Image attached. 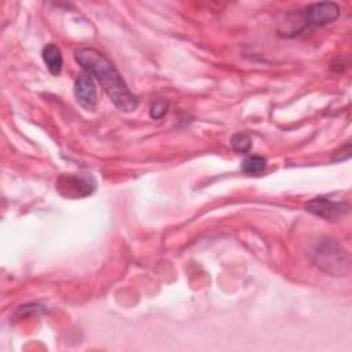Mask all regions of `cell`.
<instances>
[{
  "mask_svg": "<svg viewBox=\"0 0 352 352\" xmlns=\"http://www.w3.org/2000/svg\"><path fill=\"white\" fill-rule=\"evenodd\" d=\"M76 62L91 76H94L113 104L125 113L136 110L139 100L129 91L116 66L95 48H78L74 51Z\"/></svg>",
  "mask_w": 352,
  "mask_h": 352,
  "instance_id": "obj_1",
  "label": "cell"
},
{
  "mask_svg": "<svg viewBox=\"0 0 352 352\" xmlns=\"http://www.w3.org/2000/svg\"><path fill=\"white\" fill-rule=\"evenodd\" d=\"M312 261L323 272L334 276H348L351 271V258L348 252L330 236H320L309 253Z\"/></svg>",
  "mask_w": 352,
  "mask_h": 352,
  "instance_id": "obj_2",
  "label": "cell"
},
{
  "mask_svg": "<svg viewBox=\"0 0 352 352\" xmlns=\"http://www.w3.org/2000/svg\"><path fill=\"white\" fill-rule=\"evenodd\" d=\"M56 188L66 198H82L95 191L96 180L89 173H66L58 179Z\"/></svg>",
  "mask_w": 352,
  "mask_h": 352,
  "instance_id": "obj_3",
  "label": "cell"
},
{
  "mask_svg": "<svg viewBox=\"0 0 352 352\" xmlns=\"http://www.w3.org/2000/svg\"><path fill=\"white\" fill-rule=\"evenodd\" d=\"M304 26H326L340 16V6L333 1L315 3L298 12Z\"/></svg>",
  "mask_w": 352,
  "mask_h": 352,
  "instance_id": "obj_4",
  "label": "cell"
},
{
  "mask_svg": "<svg viewBox=\"0 0 352 352\" xmlns=\"http://www.w3.org/2000/svg\"><path fill=\"white\" fill-rule=\"evenodd\" d=\"M305 209H307V212H309L318 217L326 219L329 221L330 220L334 221V220H340L348 214L349 205L346 202H336V201H331L324 197H316L305 205Z\"/></svg>",
  "mask_w": 352,
  "mask_h": 352,
  "instance_id": "obj_5",
  "label": "cell"
},
{
  "mask_svg": "<svg viewBox=\"0 0 352 352\" xmlns=\"http://www.w3.org/2000/svg\"><path fill=\"white\" fill-rule=\"evenodd\" d=\"M74 96L81 107L85 110H95L98 103L96 88L89 73L84 72L78 74L74 81Z\"/></svg>",
  "mask_w": 352,
  "mask_h": 352,
  "instance_id": "obj_6",
  "label": "cell"
},
{
  "mask_svg": "<svg viewBox=\"0 0 352 352\" xmlns=\"http://www.w3.org/2000/svg\"><path fill=\"white\" fill-rule=\"evenodd\" d=\"M41 55H43V60L45 62L50 73L54 76H58L60 73L62 65H63L60 50L55 44H47L43 48Z\"/></svg>",
  "mask_w": 352,
  "mask_h": 352,
  "instance_id": "obj_7",
  "label": "cell"
},
{
  "mask_svg": "<svg viewBox=\"0 0 352 352\" xmlns=\"http://www.w3.org/2000/svg\"><path fill=\"white\" fill-rule=\"evenodd\" d=\"M267 168V158L263 155H249L241 164V169L248 175L261 173Z\"/></svg>",
  "mask_w": 352,
  "mask_h": 352,
  "instance_id": "obj_8",
  "label": "cell"
},
{
  "mask_svg": "<svg viewBox=\"0 0 352 352\" xmlns=\"http://www.w3.org/2000/svg\"><path fill=\"white\" fill-rule=\"evenodd\" d=\"M231 147L234 151L236 153H246L249 151L250 146H252V139L248 133H243V132H239V133H235L231 140Z\"/></svg>",
  "mask_w": 352,
  "mask_h": 352,
  "instance_id": "obj_9",
  "label": "cell"
},
{
  "mask_svg": "<svg viewBox=\"0 0 352 352\" xmlns=\"http://www.w3.org/2000/svg\"><path fill=\"white\" fill-rule=\"evenodd\" d=\"M168 109H169V102L158 98L150 106V117L153 120H161L168 113Z\"/></svg>",
  "mask_w": 352,
  "mask_h": 352,
  "instance_id": "obj_10",
  "label": "cell"
}]
</instances>
